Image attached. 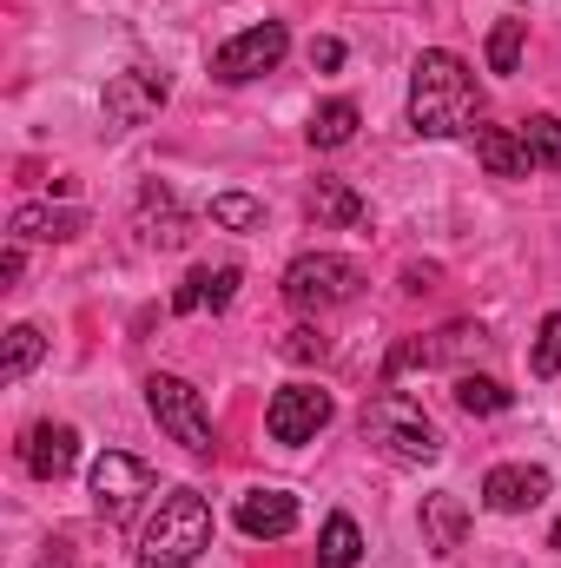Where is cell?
<instances>
[{"instance_id": "obj_1", "label": "cell", "mask_w": 561, "mask_h": 568, "mask_svg": "<svg viewBox=\"0 0 561 568\" xmlns=\"http://www.w3.org/2000/svg\"><path fill=\"white\" fill-rule=\"evenodd\" d=\"M410 133L417 140L482 133V87H476V73L449 47H429L410 67Z\"/></svg>"}, {"instance_id": "obj_2", "label": "cell", "mask_w": 561, "mask_h": 568, "mask_svg": "<svg viewBox=\"0 0 561 568\" xmlns=\"http://www.w3.org/2000/svg\"><path fill=\"white\" fill-rule=\"evenodd\" d=\"M212 549V503L198 489H165L140 529L133 568H192Z\"/></svg>"}, {"instance_id": "obj_3", "label": "cell", "mask_w": 561, "mask_h": 568, "mask_svg": "<svg viewBox=\"0 0 561 568\" xmlns=\"http://www.w3.org/2000/svg\"><path fill=\"white\" fill-rule=\"evenodd\" d=\"M364 443H377L390 463H436V456H442L436 424L422 417V404L404 397V390H377V397L364 404Z\"/></svg>"}, {"instance_id": "obj_4", "label": "cell", "mask_w": 561, "mask_h": 568, "mask_svg": "<svg viewBox=\"0 0 561 568\" xmlns=\"http://www.w3.org/2000/svg\"><path fill=\"white\" fill-rule=\"evenodd\" d=\"M145 410H152V424L165 429L178 449H192V456H212V449H218L212 410H205V397H198L185 377H172V371L145 377Z\"/></svg>"}, {"instance_id": "obj_5", "label": "cell", "mask_w": 561, "mask_h": 568, "mask_svg": "<svg viewBox=\"0 0 561 568\" xmlns=\"http://www.w3.org/2000/svg\"><path fill=\"white\" fill-rule=\"evenodd\" d=\"M482 351H489V331L476 317H456V324H442L429 337H404L390 351V364H384V384H404L410 371H456V364H469Z\"/></svg>"}, {"instance_id": "obj_6", "label": "cell", "mask_w": 561, "mask_h": 568, "mask_svg": "<svg viewBox=\"0 0 561 568\" xmlns=\"http://www.w3.org/2000/svg\"><path fill=\"white\" fill-rule=\"evenodd\" d=\"M357 291H364V265L344 258V252H304V258L284 265V297L297 311H337Z\"/></svg>"}, {"instance_id": "obj_7", "label": "cell", "mask_w": 561, "mask_h": 568, "mask_svg": "<svg viewBox=\"0 0 561 568\" xmlns=\"http://www.w3.org/2000/svg\"><path fill=\"white\" fill-rule=\"evenodd\" d=\"M86 489H93V516H100V523H133L145 496H159V476L145 469L140 456H126V449H106V456L93 463Z\"/></svg>"}, {"instance_id": "obj_8", "label": "cell", "mask_w": 561, "mask_h": 568, "mask_svg": "<svg viewBox=\"0 0 561 568\" xmlns=\"http://www.w3.org/2000/svg\"><path fill=\"white\" fill-rule=\"evenodd\" d=\"M284 53H290V33H284V20H258V27H245L238 40H225V47L212 53V80H218V87H245V80L272 73Z\"/></svg>"}, {"instance_id": "obj_9", "label": "cell", "mask_w": 561, "mask_h": 568, "mask_svg": "<svg viewBox=\"0 0 561 568\" xmlns=\"http://www.w3.org/2000/svg\"><path fill=\"white\" fill-rule=\"evenodd\" d=\"M330 390H317V384H284L278 397H272V410H265V429H272V443L284 449H304V443H317V429L330 424Z\"/></svg>"}, {"instance_id": "obj_10", "label": "cell", "mask_w": 561, "mask_h": 568, "mask_svg": "<svg viewBox=\"0 0 561 568\" xmlns=\"http://www.w3.org/2000/svg\"><path fill=\"white\" fill-rule=\"evenodd\" d=\"M172 100V87L159 80V73H113L106 80V93H100V113H106V126H145V120H159V106Z\"/></svg>"}, {"instance_id": "obj_11", "label": "cell", "mask_w": 561, "mask_h": 568, "mask_svg": "<svg viewBox=\"0 0 561 568\" xmlns=\"http://www.w3.org/2000/svg\"><path fill=\"white\" fill-rule=\"evenodd\" d=\"M133 225H140V239L152 245V252H178V245L192 239V212H185V205H178V192H172V185H159V179H145V185H140Z\"/></svg>"}, {"instance_id": "obj_12", "label": "cell", "mask_w": 561, "mask_h": 568, "mask_svg": "<svg viewBox=\"0 0 561 568\" xmlns=\"http://www.w3.org/2000/svg\"><path fill=\"white\" fill-rule=\"evenodd\" d=\"M542 496H549V469L542 463H496L482 476V509H496V516H529Z\"/></svg>"}, {"instance_id": "obj_13", "label": "cell", "mask_w": 561, "mask_h": 568, "mask_svg": "<svg viewBox=\"0 0 561 568\" xmlns=\"http://www.w3.org/2000/svg\"><path fill=\"white\" fill-rule=\"evenodd\" d=\"M20 463H27V476L60 483V476L80 463V429L73 424H33L27 429V443H20Z\"/></svg>"}, {"instance_id": "obj_14", "label": "cell", "mask_w": 561, "mask_h": 568, "mask_svg": "<svg viewBox=\"0 0 561 568\" xmlns=\"http://www.w3.org/2000/svg\"><path fill=\"white\" fill-rule=\"evenodd\" d=\"M238 529L252 536V542H278L297 529V496L290 489H245L238 496Z\"/></svg>"}, {"instance_id": "obj_15", "label": "cell", "mask_w": 561, "mask_h": 568, "mask_svg": "<svg viewBox=\"0 0 561 568\" xmlns=\"http://www.w3.org/2000/svg\"><path fill=\"white\" fill-rule=\"evenodd\" d=\"M7 232H13V245H67V239L86 232V212H73V205H20L7 219Z\"/></svg>"}, {"instance_id": "obj_16", "label": "cell", "mask_w": 561, "mask_h": 568, "mask_svg": "<svg viewBox=\"0 0 561 568\" xmlns=\"http://www.w3.org/2000/svg\"><path fill=\"white\" fill-rule=\"evenodd\" d=\"M238 278H245L238 265H198L192 278L172 291V311H178V317H192V311H225V304L238 297Z\"/></svg>"}, {"instance_id": "obj_17", "label": "cell", "mask_w": 561, "mask_h": 568, "mask_svg": "<svg viewBox=\"0 0 561 568\" xmlns=\"http://www.w3.org/2000/svg\"><path fill=\"white\" fill-rule=\"evenodd\" d=\"M462 536H469V509H462V496H449V489L422 496V549H429V556H456Z\"/></svg>"}, {"instance_id": "obj_18", "label": "cell", "mask_w": 561, "mask_h": 568, "mask_svg": "<svg viewBox=\"0 0 561 568\" xmlns=\"http://www.w3.org/2000/svg\"><path fill=\"white\" fill-rule=\"evenodd\" d=\"M476 159H482L496 179H529V172H536V159H529V145H522L516 126H482V133H476Z\"/></svg>"}, {"instance_id": "obj_19", "label": "cell", "mask_w": 561, "mask_h": 568, "mask_svg": "<svg viewBox=\"0 0 561 568\" xmlns=\"http://www.w3.org/2000/svg\"><path fill=\"white\" fill-rule=\"evenodd\" d=\"M304 212H310L317 225H364V219H370V205H364L344 179H317V185L304 192Z\"/></svg>"}, {"instance_id": "obj_20", "label": "cell", "mask_w": 561, "mask_h": 568, "mask_svg": "<svg viewBox=\"0 0 561 568\" xmlns=\"http://www.w3.org/2000/svg\"><path fill=\"white\" fill-rule=\"evenodd\" d=\"M357 100H324L317 113H310V126H304V140L317 145V152H337V145H350L357 140Z\"/></svg>"}, {"instance_id": "obj_21", "label": "cell", "mask_w": 561, "mask_h": 568, "mask_svg": "<svg viewBox=\"0 0 561 568\" xmlns=\"http://www.w3.org/2000/svg\"><path fill=\"white\" fill-rule=\"evenodd\" d=\"M456 404H462L469 417H502V410L516 404V390H509V384H496V377H476V371H456Z\"/></svg>"}, {"instance_id": "obj_22", "label": "cell", "mask_w": 561, "mask_h": 568, "mask_svg": "<svg viewBox=\"0 0 561 568\" xmlns=\"http://www.w3.org/2000/svg\"><path fill=\"white\" fill-rule=\"evenodd\" d=\"M357 556H364V529L350 516H330L317 536V568H357Z\"/></svg>"}, {"instance_id": "obj_23", "label": "cell", "mask_w": 561, "mask_h": 568, "mask_svg": "<svg viewBox=\"0 0 561 568\" xmlns=\"http://www.w3.org/2000/svg\"><path fill=\"white\" fill-rule=\"evenodd\" d=\"M40 357H47V337H40L33 324H13V331H7V351H0V384H20Z\"/></svg>"}, {"instance_id": "obj_24", "label": "cell", "mask_w": 561, "mask_h": 568, "mask_svg": "<svg viewBox=\"0 0 561 568\" xmlns=\"http://www.w3.org/2000/svg\"><path fill=\"white\" fill-rule=\"evenodd\" d=\"M516 133H522L529 159H536L542 172H561V120H555V113H536V120H522Z\"/></svg>"}, {"instance_id": "obj_25", "label": "cell", "mask_w": 561, "mask_h": 568, "mask_svg": "<svg viewBox=\"0 0 561 568\" xmlns=\"http://www.w3.org/2000/svg\"><path fill=\"white\" fill-rule=\"evenodd\" d=\"M212 225H225V232H258V225H265V205H258L252 192H218V199H212Z\"/></svg>"}, {"instance_id": "obj_26", "label": "cell", "mask_w": 561, "mask_h": 568, "mask_svg": "<svg viewBox=\"0 0 561 568\" xmlns=\"http://www.w3.org/2000/svg\"><path fill=\"white\" fill-rule=\"evenodd\" d=\"M522 40H529V20H496V33H489V73H516L522 67Z\"/></svg>"}, {"instance_id": "obj_27", "label": "cell", "mask_w": 561, "mask_h": 568, "mask_svg": "<svg viewBox=\"0 0 561 568\" xmlns=\"http://www.w3.org/2000/svg\"><path fill=\"white\" fill-rule=\"evenodd\" d=\"M529 364H536V377H561V311H549V317H542Z\"/></svg>"}, {"instance_id": "obj_28", "label": "cell", "mask_w": 561, "mask_h": 568, "mask_svg": "<svg viewBox=\"0 0 561 568\" xmlns=\"http://www.w3.org/2000/svg\"><path fill=\"white\" fill-rule=\"evenodd\" d=\"M290 364H310V357H324L330 344H324V331H310V324H297V331H284V344H278Z\"/></svg>"}, {"instance_id": "obj_29", "label": "cell", "mask_w": 561, "mask_h": 568, "mask_svg": "<svg viewBox=\"0 0 561 568\" xmlns=\"http://www.w3.org/2000/svg\"><path fill=\"white\" fill-rule=\"evenodd\" d=\"M310 67L317 73H337L344 67V40H310Z\"/></svg>"}, {"instance_id": "obj_30", "label": "cell", "mask_w": 561, "mask_h": 568, "mask_svg": "<svg viewBox=\"0 0 561 568\" xmlns=\"http://www.w3.org/2000/svg\"><path fill=\"white\" fill-rule=\"evenodd\" d=\"M20 265H27V252H20V245H7V258H0V291H13V284H20Z\"/></svg>"}, {"instance_id": "obj_31", "label": "cell", "mask_w": 561, "mask_h": 568, "mask_svg": "<svg viewBox=\"0 0 561 568\" xmlns=\"http://www.w3.org/2000/svg\"><path fill=\"white\" fill-rule=\"evenodd\" d=\"M40 568H67V542H53V549L40 556Z\"/></svg>"}, {"instance_id": "obj_32", "label": "cell", "mask_w": 561, "mask_h": 568, "mask_svg": "<svg viewBox=\"0 0 561 568\" xmlns=\"http://www.w3.org/2000/svg\"><path fill=\"white\" fill-rule=\"evenodd\" d=\"M549 549H555V556H561V516H555V529H549Z\"/></svg>"}]
</instances>
